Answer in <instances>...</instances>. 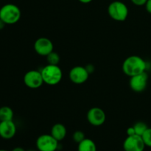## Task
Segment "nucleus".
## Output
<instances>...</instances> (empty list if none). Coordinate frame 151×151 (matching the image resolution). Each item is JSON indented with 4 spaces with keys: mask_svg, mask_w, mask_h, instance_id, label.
<instances>
[{
    "mask_svg": "<svg viewBox=\"0 0 151 151\" xmlns=\"http://www.w3.org/2000/svg\"><path fill=\"white\" fill-rule=\"evenodd\" d=\"M78 1H79L80 2L83 3V4H88V3H90L91 1H92L93 0H78Z\"/></svg>",
    "mask_w": 151,
    "mask_h": 151,
    "instance_id": "25",
    "label": "nucleus"
},
{
    "mask_svg": "<svg viewBox=\"0 0 151 151\" xmlns=\"http://www.w3.org/2000/svg\"><path fill=\"white\" fill-rule=\"evenodd\" d=\"M134 131H135V134L139 136H142L143 134L146 131V130L148 128L147 125H146L145 122H138L137 123L134 124Z\"/></svg>",
    "mask_w": 151,
    "mask_h": 151,
    "instance_id": "16",
    "label": "nucleus"
},
{
    "mask_svg": "<svg viewBox=\"0 0 151 151\" xmlns=\"http://www.w3.org/2000/svg\"><path fill=\"white\" fill-rule=\"evenodd\" d=\"M23 81L25 86L32 89L40 88L44 83L41 71L34 69L28 71L25 73Z\"/></svg>",
    "mask_w": 151,
    "mask_h": 151,
    "instance_id": "6",
    "label": "nucleus"
},
{
    "mask_svg": "<svg viewBox=\"0 0 151 151\" xmlns=\"http://www.w3.org/2000/svg\"><path fill=\"white\" fill-rule=\"evenodd\" d=\"M86 69L87 70H88V73H91V72H93V71L94 70V66H92V65H88V66H87L86 67Z\"/></svg>",
    "mask_w": 151,
    "mask_h": 151,
    "instance_id": "23",
    "label": "nucleus"
},
{
    "mask_svg": "<svg viewBox=\"0 0 151 151\" xmlns=\"http://www.w3.org/2000/svg\"><path fill=\"white\" fill-rule=\"evenodd\" d=\"M0 122H1V121H0Z\"/></svg>",
    "mask_w": 151,
    "mask_h": 151,
    "instance_id": "29",
    "label": "nucleus"
},
{
    "mask_svg": "<svg viewBox=\"0 0 151 151\" xmlns=\"http://www.w3.org/2000/svg\"><path fill=\"white\" fill-rule=\"evenodd\" d=\"M27 151H36V150H27Z\"/></svg>",
    "mask_w": 151,
    "mask_h": 151,
    "instance_id": "28",
    "label": "nucleus"
},
{
    "mask_svg": "<svg viewBox=\"0 0 151 151\" xmlns=\"http://www.w3.org/2000/svg\"><path fill=\"white\" fill-rule=\"evenodd\" d=\"M0 151H8V150H4V149H0Z\"/></svg>",
    "mask_w": 151,
    "mask_h": 151,
    "instance_id": "27",
    "label": "nucleus"
},
{
    "mask_svg": "<svg viewBox=\"0 0 151 151\" xmlns=\"http://www.w3.org/2000/svg\"><path fill=\"white\" fill-rule=\"evenodd\" d=\"M131 2L137 6H143L145 5L147 0H131Z\"/></svg>",
    "mask_w": 151,
    "mask_h": 151,
    "instance_id": "20",
    "label": "nucleus"
},
{
    "mask_svg": "<svg viewBox=\"0 0 151 151\" xmlns=\"http://www.w3.org/2000/svg\"><path fill=\"white\" fill-rule=\"evenodd\" d=\"M47 57V60L48 64H52V65H58L59 62H60V55L58 54L55 52L52 51V52H50Z\"/></svg>",
    "mask_w": 151,
    "mask_h": 151,
    "instance_id": "17",
    "label": "nucleus"
},
{
    "mask_svg": "<svg viewBox=\"0 0 151 151\" xmlns=\"http://www.w3.org/2000/svg\"><path fill=\"white\" fill-rule=\"evenodd\" d=\"M50 134L58 142L64 139L67 134V130L64 125L61 123H56L52 127Z\"/></svg>",
    "mask_w": 151,
    "mask_h": 151,
    "instance_id": "13",
    "label": "nucleus"
},
{
    "mask_svg": "<svg viewBox=\"0 0 151 151\" xmlns=\"http://www.w3.org/2000/svg\"><path fill=\"white\" fill-rule=\"evenodd\" d=\"M108 13L113 20L124 22L127 19L129 13L128 7L121 1H114L108 7Z\"/></svg>",
    "mask_w": 151,
    "mask_h": 151,
    "instance_id": "4",
    "label": "nucleus"
},
{
    "mask_svg": "<svg viewBox=\"0 0 151 151\" xmlns=\"http://www.w3.org/2000/svg\"><path fill=\"white\" fill-rule=\"evenodd\" d=\"M20 8L14 4H6L0 7V19L5 24H14L21 19Z\"/></svg>",
    "mask_w": 151,
    "mask_h": 151,
    "instance_id": "3",
    "label": "nucleus"
},
{
    "mask_svg": "<svg viewBox=\"0 0 151 151\" xmlns=\"http://www.w3.org/2000/svg\"><path fill=\"white\" fill-rule=\"evenodd\" d=\"M148 75L146 72L130 78L129 85L131 89L137 93H141L145 90L147 86Z\"/></svg>",
    "mask_w": 151,
    "mask_h": 151,
    "instance_id": "9",
    "label": "nucleus"
},
{
    "mask_svg": "<svg viewBox=\"0 0 151 151\" xmlns=\"http://www.w3.org/2000/svg\"><path fill=\"white\" fill-rule=\"evenodd\" d=\"M147 63L138 55H131L127 58L122 63V71L128 77L143 73L146 72Z\"/></svg>",
    "mask_w": 151,
    "mask_h": 151,
    "instance_id": "1",
    "label": "nucleus"
},
{
    "mask_svg": "<svg viewBox=\"0 0 151 151\" xmlns=\"http://www.w3.org/2000/svg\"><path fill=\"white\" fill-rule=\"evenodd\" d=\"M11 151H26V150H25L23 147H15V148H13Z\"/></svg>",
    "mask_w": 151,
    "mask_h": 151,
    "instance_id": "24",
    "label": "nucleus"
},
{
    "mask_svg": "<svg viewBox=\"0 0 151 151\" xmlns=\"http://www.w3.org/2000/svg\"><path fill=\"white\" fill-rule=\"evenodd\" d=\"M58 142L51 134H42L36 140V147L38 151H56Z\"/></svg>",
    "mask_w": 151,
    "mask_h": 151,
    "instance_id": "5",
    "label": "nucleus"
},
{
    "mask_svg": "<svg viewBox=\"0 0 151 151\" xmlns=\"http://www.w3.org/2000/svg\"><path fill=\"white\" fill-rule=\"evenodd\" d=\"M146 147H151V128H148L142 136Z\"/></svg>",
    "mask_w": 151,
    "mask_h": 151,
    "instance_id": "18",
    "label": "nucleus"
},
{
    "mask_svg": "<svg viewBox=\"0 0 151 151\" xmlns=\"http://www.w3.org/2000/svg\"><path fill=\"white\" fill-rule=\"evenodd\" d=\"M78 151H97V146L92 139L86 138L78 144Z\"/></svg>",
    "mask_w": 151,
    "mask_h": 151,
    "instance_id": "14",
    "label": "nucleus"
},
{
    "mask_svg": "<svg viewBox=\"0 0 151 151\" xmlns=\"http://www.w3.org/2000/svg\"><path fill=\"white\" fill-rule=\"evenodd\" d=\"M127 135L128 136H132V135H135V131H134V127H129V128L127 129Z\"/></svg>",
    "mask_w": 151,
    "mask_h": 151,
    "instance_id": "21",
    "label": "nucleus"
},
{
    "mask_svg": "<svg viewBox=\"0 0 151 151\" xmlns=\"http://www.w3.org/2000/svg\"><path fill=\"white\" fill-rule=\"evenodd\" d=\"M89 75L86 68L82 66H76L71 69L69 77L73 83L79 85L86 82Z\"/></svg>",
    "mask_w": 151,
    "mask_h": 151,
    "instance_id": "11",
    "label": "nucleus"
},
{
    "mask_svg": "<svg viewBox=\"0 0 151 151\" xmlns=\"http://www.w3.org/2000/svg\"><path fill=\"white\" fill-rule=\"evenodd\" d=\"M5 24L4 23V22H2V21L1 20V19H0V29H2L4 27V26H5Z\"/></svg>",
    "mask_w": 151,
    "mask_h": 151,
    "instance_id": "26",
    "label": "nucleus"
},
{
    "mask_svg": "<svg viewBox=\"0 0 151 151\" xmlns=\"http://www.w3.org/2000/svg\"><path fill=\"white\" fill-rule=\"evenodd\" d=\"M72 139H73L75 142L79 144L81 142H82L83 140L86 139L85 134L81 131H77L75 132H74L73 136H72Z\"/></svg>",
    "mask_w": 151,
    "mask_h": 151,
    "instance_id": "19",
    "label": "nucleus"
},
{
    "mask_svg": "<svg viewBox=\"0 0 151 151\" xmlns=\"http://www.w3.org/2000/svg\"><path fill=\"white\" fill-rule=\"evenodd\" d=\"M145 6V9L147 13L151 14V0H147Z\"/></svg>",
    "mask_w": 151,
    "mask_h": 151,
    "instance_id": "22",
    "label": "nucleus"
},
{
    "mask_svg": "<svg viewBox=\"0 0 151 151\" xmlns=\"http://www.w3.org/2000/svg\"><path fill=\"white\" fill-rule=\"evenodd\" d=\"M44 83L55 86L61 81L63 72L58 65L47 64L41 70Z\"/></svg>",
    "mask_w": 151,
    "mask_h": 151,
    "instance_id": "2",
    "label": "nucleus"
},
{
    "mask_svg": "<svg viewBox=\"0 0 151 151\" xmlns=\"http://www.w3.org/2000/svg\"><path fill=\"white\" fill-rule=\"evenodd\" d=\"M34 50L35 52L41 56H47L54 50L53 43L50 38L46 37L38 38L34 43Z\"/></svg>",
    "mask_w": 151,
    "mask_h": 151,
    "instance_id": "10",
    "label": "nucleus"
},
{
    "mask_svg": "<svg viewBox=\"0 0 151 151\" xmlns=\"http://www.w3.org/2000/svg\"><path fill=\"white\" fill-rule=\"evenodd\" d=\"M14 113L11 108L8 106H2L0 108V121L13 120Z\"/></svg>",
    "mask_w": 151,
    "mask_h": 151,
    "instance_id": "15",
    "label": "nucleus"
},
{
    "mask_svg": "<svg viewBox=\"0 0 151 151\" xmlns=\"http://www.w3.org/2000/svg\"><path fill=\"white\" fill-rule=\"evenodd\" d=\"M145 147L142 137L137 134L128 136L123 142L125 151H144Z\"/></svg>",
    "mask_w": 151,
    "mask_h": 151,
    "instance_id": "7",
    "label": "nucleus"
},
{
    "mask_svg": "<svg viewBox=\"0 0 151 151\" xmlns=\"http://www.w3.org/2000/svg\"><path fill=\"white\" fill-rule=\"evenodd\" d=\"M87 120L93 126H101L105 123L106 115L104 111L98 107L90 109L87 112Z\"/></svg>",
    "mask_w": 151,
    "mask_h": 151,
    "instance_id": "8",
    "label": "nucleus"
},
{
    "mask_svg": "<svg viewBox=\"0 0 151 151\" xmlns=\"http://www.w3.org/2000/svg\"><path fill=\"white\" fill-rule=\"evenodd\" d=\"M16 134V124L13 120L0 122V137L4 139H10Z\"/></svg>",
    "mask_w": 151,
    "mask_h": 151,
    "instance_id": "12",
    "label": "nucleus"
}]
</instances>
